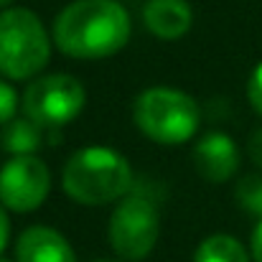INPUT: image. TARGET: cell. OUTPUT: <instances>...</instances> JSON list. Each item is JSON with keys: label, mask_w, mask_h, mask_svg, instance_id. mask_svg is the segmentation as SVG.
Listing matches in <instances>:
<instances>
[{"label": "cell", "mask_w": 262, "mask_h": 262, "mask_svg": "<svg viewBox=\"0 0 262 262\" xmlns=\"http://www.w3.org/2000/svg\"><path fill=\"white\" fill-rule=\"evenodd\" d=\"M51 56V41L41 18L28 8H8L0 13V74L8 79H28L38 74Z\"/></svg>", "instance_id": "obj_4"}, {"label": "cell", "mask_w": 262, "mask_h": 262, "mask_svg": "<svg viewBox=\"0 0 262 262\" xmlns=\"http://www.w3.org/2000/svg\"><path fill=\"white\" fill-rule=\"evenodd\" d=\"M51 191V173L36 156L10 158L0 168V204L10 211H36Z\"/></svg>", "instance_id": "obj_7"}, {"label": "cell", "mask_w": 262, "mask_h": 262, "mask_svg": "<svg viewBox=\"0 0 262 262\" xmlns=\"http://www.w3.org/2000/svg\"><path fill=\"white\" fill-rule=\"evenodd\" d=\"M143 20L153 36L173 41L191 28L193 13L183 0H148L143 10Z\"/></svg>", "instance_id": "obj_10"}, {"label": "cell", "mask_w": 262, "mask_h": 262, "mask_svg": "<svg viewBox=\"0 0 262 262\" xmlns=\"http://www.w3.org/2000/svg\"><path fill=\"white\" fill-rule=\"evenodd\" d=\"M0 262H13V260H8V257H0Z\"/></svg>", "instance_id": "obj_21"}, {"label": "cell", "mask_w": 262, "mask_h": 262, "mask_svg": "<svg viewBox=\"0 0 262 262\" xmlns=\"http://www.w3.org/2000/svg\"><path fill=\"white\" fill-rule=\"evenodd\" d=\"M130 38V15L117 0H77L54 20V43L72 59H104Z\"/></svg>", "instance_id": "obj_1"}, {"label": "cell", "mask_w": 262, "mask_h": 262, "mask_svg": "<svg viewBox=\"0 0 262 262\" xmlns=\"http://www.w3.org/2000/svg\"><path fill=\"white\" fill-rule=\"evenodd\" d=\"M15 110H18V94H15V89L0 79V125H8L15 117Z\"/></svg>", "instance_id": "obj_14"}, {"label": "cell", "mask_w": 262, "mask_h": 262, "mask_svg": "<svg viewBox=\"0 0 262 262\" xmlns=\"http://www.w3.org/2000/svg\"><path fill=\"white\" fill-rule=\"evenodd\" d=\"M15 262H77V255L56 229L28 227L15 242Z\"/></svg>", "instance_id": "obj_9"}, {"label": "cell", "mask_w": 262, "mask_h": 262, "mask_svg": "<svg viewBox=\"0 0 262 262\" xmlns=\"http://www.w3.org/2000/svg\"><path fill=\"white\" fill-rule=\"evenodd\" d=\"M0 148L13 158L33 156L41 148V127L28 117H13L0 130Z\"/></svg>", "instance_id": "obj_11"}, {"label": "cell", "mask_w": 262, "mask_h": 262, "mask_svg": "<svg viewBox=\"0 0 262 262\" xmlns=\"http://www.w3.org/2000/svg\"><path fill=\"white\" fill-rule=\"evenodd\" d=\"M8 239H10V222H8V214H5V209L0 204V257H3V252L8 247Z\"/></svg>", "instance_id": "obj_17"}, {"label": "cell", "mask_w": 262, "mask_h": 262, "mask_svg": "<svg viewBox=\"0 0 262 262\" xmlns=\"http://www.w3.org/2000/svg\"><path fill=\"white\" fill-rule=\"evenodd\" d=\"M61 186L69 199L87 206H102L122 199L133 186V168L125 156L112 148L89 145L77 150L61 173Z\"/></svg>", "instance_id": "obj_2"}, {"label": "cell", "mask_w": 262, "mask_h": 262, "mask_svg": "<svg viewBox=\"0 0 262 262\" xmlns=\"http://www.w3.org/2000/svg\"><path fill=\"white\" fill-rule=\"evenodd\" d=\"M87 102L82 82L72 74H46L23 92V112L38 127H61L72 122Z\"/></svg>", "instance_id": "obj_5"}, {"label": "cell", "mask_w": 262, "mask_h": 262, "mask_svg": "<svg viewBox=\"0 0 262 262\" xmlns=\"http://www.w3.org/2000/svg\"><path fill=\"white\" fill-rule=\"evenodd\" d=\"M133 120L153 143L181 145L199 130L201 112L196 99L181 89L150 87L138 94L133 104Z\"/></svg>", "instance_id": "obj_3"}, {"label": "cell", "mask_w": 262, "mask_h": 262, "mask_svg": "<svg viewBox=\"0 0 262 262\" xmlns=\"http://www.w3.org/2000/svg\"><path fill=\"white\" fill-rule=\"evenodd\" d=\"M193 166L201 178L211 183H224L239 168V150L229 135L209 133L193 148Z\"/></svg>", "instance_id": "obj_8"}, {"label": "cell", "mask_w": 262, "mask_h": 262, "mask_svg": "<svg viewBox=\"0 0 262 262\" xmlns=\"http://www.w3.org/2000/svg\"><path fill=\"white\" fill-rule=\"evenodd\" d=\"M161 234V216L153 201L143 196H127L110 216V245L127 262L145 260Z\"/></svg>", "instance_id": "obj_6"}, {"label": "cell", "mask_w": 262, "mask_h": 262, "mask_svg": "<svg viewBox=\"0 0 262 262\" xmlns=\"http://www.w3.org/2000/svg\"><path fill=\"white\" fill-rule=\"evenodd\" d=\"M237 204L262 219V176H245L237 186Z\"/></svg>", "instance_id": "obj_13"}, {"label": "cell", "mask_w": 262, "mask_h": 262, "mask_svg": "<svg viewBox=\"0 0 262 262\" xmlns=\"http://www.w3.org/2000/svg\"><path fill=\"white\" fill-rule=\"evenodd\" d=\"M250 247H252V257H255V262H262V219H260V224L255 227V232H252Z\"/></svg>", "instance_id": "obj_18"}, {"label": "cell", "mask_w": 262, "mask_h": 262, "mask_svg": "<svg viewBox=\"0 0 262 262\" xmlns=\"http://www.w3.org/2000/svg\"><path fill=\"white\" fill-rule=\"evenodd\" d=\"M13 0H0V10H8V5H10Z\"/></svg>", "instance_id": "obj_19"}, {"label": "cell", "mask_w": 262, "mask_h": 262, "mask_svg": "<svg viewBox=\"0 0 262 262\" xmlns=\"http://www.w3.org/2000/svg\"><path fill=\"white\" fill-rule=\"evenodd\" d=\"M247 97L252 102V107L262 115V64H257V69L252 72L250 77V84H247Z\"/></svg>", "instance_id": "obj_15"}, {"label": "cell", "mask_w": 262, "mask_h": 262, "mask_svg": "<svg viewBox=\"0 0 262 262\" xmlns=\"http://www.w3.org/2000/svg\"><path fill=\"white\" fill-rule=\"evenodd\" d=\"M193 262H250V255L239 239L229 234H211L199 245Z\"/></svg>", "instance_id": "obj_12"}, {"label": "cell", "mask_w": 262, "mask_h": 262, "mask_svg": "<svg viewBox=\"0 0 262 262\" xmlns=\"http://www.w3.org/2000/svg\"><path fill=\"white\" fill-rule=\"evenodd\" d=\"M94 262H117V260H94Z\"/></svg>", "instance_id": "obj_20"}, {"label": "cell", "mask_w": 262, "mask_h": 262, "mask_svg": "<svg viewBox=\"0 0 262 262\" xmlns=\"http://www.w3.org/2000/svg\"><path fill=\"white\" fill-rule=\"evenodd\" d=\"M247 153H250L252 163L262 168V127H257V130L250 135V140H247Z\"/></svg>", "instance_id": "obj_16"}]
</instances>
